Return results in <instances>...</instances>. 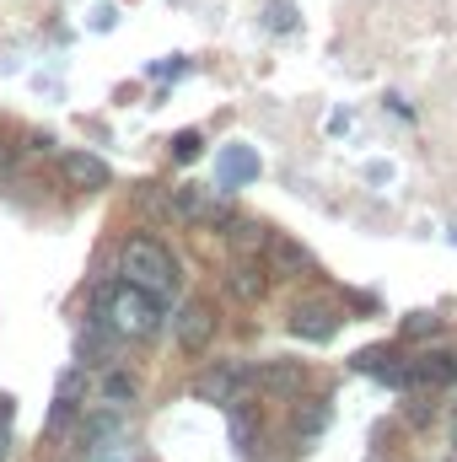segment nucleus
Here are the masks:
<instances>
[{
  "label": "nucleus",
  "mask_w": 457,
  "mask_h": 462,
  "mask_svg": "<svg viewBox=\"0 0 457 462\" xmlns=\"http://www.w3.org/2000/svg\"><path fill=\"white\" fill-rule=\"evenodd\" d=\"M118 274H124V285H135V291H145V296H156V301H167V296L178 291V258H173L156 236H145V231L124 242Z\"/></svg>",
  "instance_id": "f257e3e1"
},
{
  "label": "nucleus",
  "mask_w": 457,
  "mask_h": 462,
  "mask_svg": "<svg viewBox=\"0 0 457 462\" xmlns=\"http://www.w3.org/2000/svg\"><path fill=\"white\" fill-rule=\"evenodd\" d=\"M98 301H103V328L118 334V339H156L162 334V301L156 296H145V291H135V285H108V291H98Z\"/></svg>",
  "instance_id": "f03ea898"
},
{
  "label": "nucleus",
  "mask_w": 457,
  "mask_h": 462,
  "mask_svg": "<svg viewBox=\"0 0 457 462\" xmlns=\"http://www.w3.org/2000/svg\"><path fill=\"white\" fill-rule=\"evenodd\" d=\"M173 339H178V349L183 355H205L210 349V339H216V307L210 301H183L178 307V318H173Z\"/></svg>",
  "instance_id": "7ed1b4c3"
},
{
  "label": "nucleus",
  "mask_w": 457,
  "mask_h": 462,
  "mask_svg": "<svg viewBox=\"0 0 457 462\" xmlns=\"http://www.w3.org/2000/svg\"><path fill=\"white\" fill-rule=\"evenodd\" d=\"M242 387H247V365H237V360H227V365H210V371H200V376H194V398L221 403V409L242 403Z\"/></svg>",
  "instance_id": "20e7f679"
},
{
  "label": "nucleus",
  "mask_w": 457,
  "mask_h": 462,
  "mask_svg": "<svg viewBox=\"0 0 457 462\" xmlns=\"http://www.w3.org/2000/svg\"><path fill=\"white\" fill-rule=\"evenodd\" d=\"M302 382H307L302 360H258V365H247V387H258V393H275V398H291V393H302Z\"/></svg>",
  "instance_id": "39448f33"
},
{
  "label": "nucleus",
  "mask_w": 457,
  "mask_h": 462,
  "mask_svg": "<svg viewBox=\"0 0 457 462\" xmlns=\"http://www.w3.org/2000/svg\"><path fill=\"white\" fill-rule=\"evenodd\" d=\"M173 216H183V221H210V226H231V210L221 199H210L205 189H194V183H183V189H173Z\"/></svg>",
  "instance_id": "423d86ee"
},
{
  "label": "nucleus",
  "mask_w": 457,
  "mask_h": 462,
  "mask_svg": "<svg viewBox=\"0 0 457 462\" xmlns=\"http://www.w3.org/2000/svg\"><path fill=\"white\" fill-rule=\"evenodd\" d=\"M291 334L307 339V345H329V339L340 334V318H334V307H323V301H302V307L291 312Z\"/></svg>",
  "instance_id": "0eeeda50"
},
{
  "label": "nucleus",
  "mask_w": 457,
  "mask_h": 462,
  "mask_svg": "<svg viewBox=\"0 0 457 462\" xmlns=\"http://www.w3.org/2000/svg\"><path fill=\"white\" fill-rule=\"evenodd\" d=\"M60 172H65L70 189H108V183H114L108 162L92 156V151H65V156H60Z\"/></svg>",
  "instance_id": "6e6552de"
},
{
  "label": "nucleus",
  "mask_w": 457,
  "mask_h": 462,
  "mask_svg": "<svg viewBox=\"0 0 457 462\" xmlns=\"http://www.w3.org/2000/svg\"><path fill=\"white\" fill-rule=\"evenodd\" d=\"M355 371H371V376H382L387 387H415V382H409V360H404L398 349H360V355H355Z\"/></svg>",
  "instance_id": "1a4fd4ad"
},
{
  "label": "nucleus",
  "mask_w": 457,
  "mask_h": 462,
  "mask_svg": "<svg viewBox=\"0 0 457 462\" xmlns=\"http://www.w3.org/2000/svg\"><path fill=\"white\" fill-rule=\"evenodd\" d=\"M216 178H221V189L253 183V178H258V156H253L247 145H227V151H221V162H216Z\"/></svg>",
  "instance_id": "9d476101"
},
{
  "label": "nucleus",
  "mask_w": 457,
  "mask_h": 462,
  "mask_svg": "<svg viewBox=\"0 0 457 462\" xmlns=\"http://www.w3.org/2000/svg\"><path fill=\"white\" fill-rule=\"evenodd\" d=\"M409 382H425V387H452L457 382V355H420L409 360Z\"/></svg>",
  "instance_id": "9b49d317"
},
{
  "label": "nucleus",
  "mask_w": 457,
  "mask_h": 462,
  "mask_svg": "<svg viewBox=\"0 0 457 462\" xmlns=\"http://www.w3.org/2000/svg\"><path fill=\"white\" fill-rule=\"evenodd\" d=\"M269 269L275 274H307L312 269V253L291 236H269Z\"/></svg>",
  "instance_id": "f8f14e48"
},
{
  "label": "nucleus",
  "mask_w": 457,
  "mask_h": 462,
  "mask_svg": "<svg viewBox=\"0 0 457 462\" xmlns=\"http://www.w3.org/2000/svg\"><path fill=\"white\" fill-rule=\"evenodd\" d=\"M231 291H237L242 301H258V296L269 291V274H264V263H253V258H242V263L231 269Z\"/></svg>",
  "instance_id": "ddd939ff"
},
{
  "label": "nucleus",
  "mask_w": 457,
  "mask_h": 462,
  "mask_svg": "<svg viewBox=\"0 0 457 462\" xmlns=\"http://www.w3.org/2000/svg\"><path fill=\"white\" fill-rule=\"evenodd\" d=\"M323 425H329V403H318V398H312L307 409H296V436H318Z\"/></svg>",
  "instance_id": "4468645a"
},
{
  "label": "nucleus",
  "mask_w": 457,
  "mask_h": 462,
  "mask_svg": "<svg viewBox=\"0 0 457 462\" xmlns=\"http://www.w3.org/2000/svg\"><path fill=\"white\" fill-rule=\"evenodd\" d=\"M103 398H108L114 409H124V403L135 398V382H129L124 371H108V376H103Z\"/></svg>",
  "instance_id": "2eb2a0df"
},
{
  "label": "nucleus",
  "mask_w": 457,
  "mask_h": 462,
  "mask_svg": "<svg viewBox=\"0 0 457 462\" xmlns=\"http://www.w3.org/2000/svg\"><path fill=\"white\" fill-rule=\"evenodd\" d=\"M269 226H253V221H231V242H242V247H269Z\"/></svg>",
  "instance_id": "dca6fc26"
},
{
  "label": "nucleus",
  "mask_w": 457,
  "mask_h": 462,
  "mask_svg": "<svg viewBox=\"0 0 457 462\" xmlns=\"http://www.w3.org/2000/svg\"><path fill=\"white\" fill-rule=\"evenodd\" d=\"M200 129H183V134H173V162H194L200 156Z\"/></svg>",
  "instance_id": "f3484780"
},
{
  "label": "nucleus",
  "mask_w": 457,
  "mask_h": 462,
  "mask_svg": "<svg viewBox=\"0 0 457 462\" xmlns=\"http://www.w3.org/2000/svg\"><path fill=\"white\" fill-rule=\"evenodd\" d=\"M269 27H275V32H291V27H296V5H291V0H275V5H269Z\"/></svg>",
  "instance_id": "a211bd4d"
},
{
  "label": "nucleus",
  "mask_w": 457,
  "mask_h": 462,
  "mask_svg": "<svg viewBox=\"0 0 457 462\" xmlns=\"http://www.w3.org/2000/svg\"><path fill=\"white\" fill-rule=\"evenodd\" d=\"M436 328H442V318H431V312H415V318L404 323V334H409V339H425V334H436Z\"/></svg>",
  "instance_id": "6ab92c4d"
},
{
  "label": "nucleus",
  "mask_w": 457,
  "mask_h": 462,
  "mask_svg": "<svg viewBox=\"0 0 457 462\" xmlns=\"http://www.w3.org/2000/svg\"><path fill=\"white\" fill-rule=\"evenodd\" d=\"M16 162H22V145L0 140V178H11V172H16Z\"/></svg>",
  "instance_id": "aec40b11"
},
{
  "label": "nucleus",
  "mask_w": 457,
  "mask_h": 462,
  "mask_svg": "<svg viewBox=\"0 0 457 462\" xmlns=\"http://www.w3.org/2000/svg\"><path fill=\"white\" fill-rule=\"evenodd\" d=\"M5 447H11V398H0V462H5Z\"/></svg>",
  "instance_id": "412c9836"
},
{
  "label": "nucleus",
  "mask_w": 457,
  "mask_h": 462,
  "mask_svg": "<svg viewBox=\"0 0 457 462\" xmlns=\"http://www.w3.org/2000/svg\"><path fill=\"white\" fill-rule=\"evenodd\" d=\"M452 447H457V425H452Z\"/></svg>",
  "instance_id": "4be33fe9"
}]
</instances>
